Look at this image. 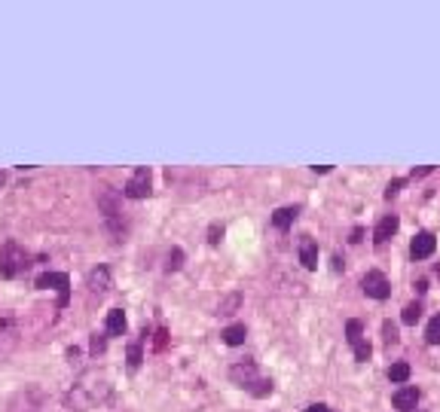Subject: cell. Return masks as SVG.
Listing matches in <instances>:
<instances>
[{"label":"cell","mask_w":440,"mask_h":412,"mask_svg":"<svg viewBox=\"0 0 440 412\" xmlns=\"http://www.w3.org/2000/svg\"><path fill=\"white\" fill-rule=\"evenodd\" d=\"M181 260H184V254H181V250H172V254H168V269H177V266H181Z\"/></svg>","instance_id":"20"},{"label":"cell","mask_w":440,"mask_h":412,"mask_svg":"<svg viewBox=\"0 0 440 412\" xmlns=\"http://www.w3.org/2000/svg\"><path fill=\"white\" fill-rule=\"evenodd\" d=\"M397 226H401L397 214H388V217H383V220H379V226H376V241H379V245L392 239V235L397 232Z\"/></svg>","instance_id":"10"},{"label":"cell","mask_w":440,"mask_h":412,"mask_svg":"<svg viewBox=\"0 0 440 412\" xmlns=\"http://www.w3.org/2000/svg\"><path fill=\"white\" fill-rule=\"evenodd\" d=\"M37 287H43V290H58V293H62V306H64L71 281H67L64 272H46V275H40V278H37Z\"/></svg>","instance_id":"6"},{"label":"cell","mask_w":440,"mask_h":412,"mask_svg":"<svg viewBox=\"0 0 440 412\" xmlns=\"http://www.w3.org/2000/svg\"><path fill=\"white\" fill-rule=\"evenodd\" d=\"M361 287H364V293H367V297H373V299H385L388 293H392V284H388V278H385L383 272H376V269L364 275Z\"/></svg>","instance_id":"4"},{"label":"cell","mask_w":440,"mask_h":412,"mask_svg":"<svg viewBox=\"0 0 440 412\" xmlns=\"http://www.w3.org/2000/svg\"><path fill=\"white\" fill-rule=\"evenodd\" d=\"M233 382L242 385V388H251V385L257 382V367H254L251 360H245V364H235V367H233Z\"/></svg>","instance_id":"8"},{"label":"cell","mask_w":440,"mask_h":412,"mask_svg":"<svg viewBox=\"0 0 440 412\" xmlns=\"http://www.w3.org/2000/svg\"><path fill=\"white\" fill-rule=\"evenodd\" d=\"M25 269H28V254H25L15 241H6V245L0 248V275H4V278H15Z\"/></svg>","instance_id":"1"},{"label":"cell","mask_w":440,"mask_h":412,"mask_svg":"<svg viewBox=\"0 0 440 412\" xmlns=\"http://www.w3.org/2000/svg\"><path fill=\"white\" fill-rule=\"evenodd\" d=\"M383 333H385V342H397V330H394V324H388V321H385Z\"/></svg>","instance_id":"21"},{"label":"cell","mask_w":440,"mask_h":412,"mask_svg":"<svg viewBox=\"0 0 440 412\" xmlns=\"http://www.w3.org/2000/svg\"><path fill=\"white\" fill-rule=\"evenodd\" d=\"M0 183H4V174H0Z\"/></svg>","instance_id":"25"},{"label":"cell","mask_w":440,"mask_h":412,"mask_svg":"<svg viewBox=\"0 0 440 412\" xmlns=\"http://www.w3.org/2000/svg\"><path fill=\"white\" fill-rule=\"evenodd\" d=\"M300 263L306 269H315L318 266V245L312 239H303L300 241Z\"/></svg>","instance_id":"11"},{"label":"cell","mask_w":440,"mask_h":412,"mask_svg":"<svg viewBox=\"0 0 440 412\" xmlns=\"http://www.w3.org/2000/svg\"><path fill=\"white\" fill-rule=\"evenodd\" d=\"M101 348H104V339H98L95 336V339H92V351H101Z\"/></svg>","instance_id":"24"},{"label":"cell","mask_w":440,"mask_h":412,"mask_svg":"<svg viewBox=\"0 0 440 412\" xmlns=\"http://www.w3.org/2000/svg\"><path fill=\"white\" fill-rule=\"evenodd\" d=\"M98 208L104 211V220L110 223V229H114L116 235L123 232V226H120V201H116V192L104 187L101 190V196H98Z\"/></svg>","instance_id":"2"},{"label":"cell","mask_w":440,"mask_h":412,"mask_svg":"<svg viewBox=\"0 0 440 412\" xmlns=\"http://www.w3.org/2000/svg\"><path fill=\"white\" fill-rule=\"evenodd\" d=\"M107 284H110V272H107V269H104V266H101V269H92V272H89V290H92V293H104Z\"/></svg>","instance_id":"13"},{"label":"cell","mask_w":440,"mask_h":412,"mask_svg":"<svg viewBox=\"0 0 440 412\" xmlns=\"http://www.w3.org/2000/svg\"><path fill=\"white\" fill-rule=\"evenodd\" d=\"M419 318H422V306H419V302H410V306H407V308H404L401 321H404V324H416V321H419Z\"/></svg>","instance_id":"18"},{"label":"cell","mask_w":440,"mask_h":412,"mask_svg":"<svg viewBox=\"0 0 440 412\" xmlns=\"http://www.w3.org/2000/svg\"><path fill=\"white\" fill-rule=\"evenodd\" d=\"M401 187H404V180H392V183H388V190H385V199H392V196H394V192L401 190Z\"/></svg>","instance_id":"22"},{"label":"cell","mask_w":440,"mask_h":412,"mask_svg":"<svg viewBox=\"0 0 440 412\" xmlns=\"http://www.w3.org/2000/svg\"><path fill=\"white\" fill-rule=\"evenodd\" d=\"M345 333H349V346L355 348V357H358V360H370V342L364 339L361 321H349V324H345Z\"/></svg>","instance_id":"5"},{"label":"cell","mask_w":440,"mask_h":412,"mask_svg":"<svg viewBox=\"0 0 440 412\" xmlns=\"http://www.w3.org/2000/svg\"><path fill=\"white\" fill-rule=\"evenodd\" d=\"M138 364H141V346H132V348H129V367L135 369Z\"/></svg>","instance_id":"19"},{"label":"cell","mask_w":440,"mask_h":412,"mask_svg":"<svg viewBox=\"0 0 440 412\" xmlns=\"http://www.w3.org/2000/svg\"><path fill=\"white\" fill-rule=\"evenodd\" d=\"M434 248H437V239L431 232H419L416 239H413V245H410V254L413 260H428L431 254H434Z\"/></svg>","instance_id":"7"},{"label":"cell","mask_w":440,"mask_h":412,"mask_svg":"<svg viewBox=\"0 0 440 412\" xmlns=\"http://www.w3.org/2000/svg\"><path fill=\"white\" fill-rule=\"evenodd\" d=\"M297 214H300V208H297V205H291V208H278V211L273 214V226H275V229H287V226L297 220Z\"/></svg>","instance_id":"12"},{"label":"cell","mask_w":440,"mask_h":412,"mask_svg":"<svg viewBox=\"0 0 440 412\" xmlns=\"http://www.w3.org/2000/svg\"><path fill=\"white\" fill-rule=\"evenodd\" d=\"M388 379H392L394 385H404V382L410 379V364H404V360L392 364V369H388Z\"/></svg>","instance_id":"16"},{"label":"cell","mask_w":440,"mask_h":412,"mask_svg":"<svg viewBox=\"0 0 440 412\" xmlns=\"http://www.w3.org/2000/svg\"><path fill=\"white\" fill-rule=\"evenodd\" d=\"M392 400H394V409H401V412H413V409H416V403H419V391H416V388H410V385H407V388H397Z\"/></svg>","instance_id":"9"},{"label":"cell","mask_w":440,"mask_h":412,"mask_svg":"<svg viewBox=\"0 0 440 412\" xmlns=\"http://www.w3.org/2000/svg\"><path fill=\"white\" fill-rule=\"evenodd\" d=\"M425 339H428V346H440V315L431 318V324L425 330Z\"/></svg>","instance_id":"17"},{"label":"cell","mask_w":440,"mask_h":412,"mask_svg":"<svg viewBox=\"0 0 440 412\" xmlns=\"http://www.w3.org/2000/svg\"><path fill=\"white\" fill-rule=\"evenodd\" d=\"M150 187H153V178H150V168H138V171L129 178V183H125V196L129 199H144L150 196Z\"/></svg>","instance_id":"3"},{"label":"cell","mask_w":440,"mask_h":412,"mask_svg":"<svg viewBox=\"0 0 440 412\" xmlns=\"http://www.w3.org/2000/svg\"><path fill=\"white\" fill-rule=\"evenodd\" d=\"M107 333L110 336H123L125 333V315H123V308H110V312H107Z\"/></svg>","instance_id":"14"},{"label":"cell","mask_w":440,"mask_h":412,"mask_svg":"<svg viewBox=\"0 0 440 412\" xmlns=\"http://www.w3.org/2000/svg\"><path fill=\"white\" fill-rule=\"evenodd\" d=\"M306 412H330V409L324 406V403H312V406H309Z\"/></svg>","instance_id":"23"},{"label":"cell","mask_w":440,"mask_h":412,"mask_svg":"<svg viewBox=\"0 0 440 412\" xmlns=\"http://www.w3.org/2000/svg\"><path fill=\"white\" fill-rule=\"evenodd\" d=\"M245 336H248V330H245V324H230V327H226V330H224V342H226V346H242V342H245Z\"/></svg>","instance_id":"15"}]
</instances>
